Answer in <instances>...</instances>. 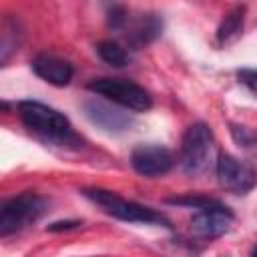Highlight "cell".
<instances>
[{
  "instance_id": "obj_1",
  "label": "cell",
  "mask_w": 257,
  "mask_h": 257,
  "mask_svg": "<svg viewBox=\"0 0 257 257\" xmlns=\"http://www.w3.org/2000/svg\"><path fill=\"white\" fill-rule=\"evenodd\" d=\"M18 114H20L24 126L28 131L36 133L38 137L52 141L60 147L74 145L78 149L80 139L72 131L70 120L62 112H58L56 108H52L44 102H38V100H20L18 102Z\"/></svg>"
},
{
  "instance_id": "obj_2",
  "label": "cell",
  "mask_w": 257,
  "mask_h": 257,
  "mask_svg": "<svg viewBox=\"0 0 257 257\" xmlns=\"http://www.w3.org/2000/svg\"><path fill=\"white\" fill-rule=\"evenodd\" d=\"M86 199H90L92 203L100 205L104 209V213L112 215L114 219H120V221H128V223H145V225H163V227H171V221L151 209V207H145L141 203H135V201H126V199H120L116 193L112 191H106V189H82L80 191Z\"/></svg>"
},
{
  "instance_id": "obj_3",
  "label": "cell",
  "mask_w": 257,
  "mask_h": 257,
  "mask_svg": "<svg viewBox=\"0 0 257 257\" xmlns=\"http://www.w3.org/2000/svg\"><path fill=\"white\" fill-rule=\"evenodd\" d=\"M215 161V139L207 122H193L181 143V167L187 175H203ZM217 163V161H215Z\"/></svg>"
},
{
  "instance_id": "obj_4",
  "label": "cell",
  "mask_w": 257,
  "mask_h": 257,
  "mask_svg": "<svg viewBox=\"0 0 257 257\" xmlns=\"http://www.w3.org/2000/svg\"><path fill=\"white\" fill-rule=\"evenodd\" d=\"M48 211V201L32 191L20 193L2 203L0 209V237H8L36 223Z\"/></svg>"
},
{
  "instance_id": "obj_5",
  "label": "cell",
  "mask_w": 257,
  "mask_h": 257,
  "mask_svg": "<svg viewBox=\"0 0 257 257\" xmlns=\"http://www.w3.org/2000/svg\"><path fill=\"white\" fill-rule=\"evenodd\" d=\"M88 90L106 96L108 100H112L114 104L135 110V112H145L153 106V98L151 94L137 82L126 80V78H110V76H102V78H92L86 84Z\"/></svg>"
},
{
  "instance_id": "obj_6",
  "label": "cell",
  "mask_w": 257,
  "mask_h": 257,
  "mask_svg": "<svg viewBox=\"0 0 257 257\" xmlns=\"http://www.w3.org/2000/svg\"><path fill=\"white\" fill-rule=\"evenodd\" d=\"M219 185L235 195H247L257 185V173L245 161H239L233 155L221 153L215 163Z\"/></svg>"
},
{
  "instance_id": "obj_7",
  "label": "cell",
  "mask_w": 257,
  "mask_h": 257,
  "mask_svg": "<svg viewBox=\"0 0 257 257\" xmlns=\"http://www.w3.org/2000/svg\"><path fill=\"white\" fill-rule=\"evenodd\" d=\"M82 112L94 126H98L106 135H122L131 131V126L135 124V118L128 112L116 106H110L98 98L82 100Z\"/></svg>"
},
{
  "instance_id": "obj_8",
  "label": "cell",
  "mask_w": 257,
  "mask_h": 257,
  "mask_svg": "<svg viewBox=\"0 0 257 257\" xmlns=\"http://www.w3.org/2000/svg\"><path fill=\"white\" fill-rule=\"evenodd\" d=\"M233 219H235L233 211L227 205H223L221 201H217L211 207L201 209L191 217V233L199 239L211 241V239L225 235L229 231Z\"/></svg>"
},
{
  "instance_id": "obj_9",
  "label": "cell",
  "mask_w": 257,
  "mask_h": 257,
  "mask_svg": "<svg viewBox=\"0 0 257 257\" xmlns=\"http://www.w3.org/2000/svg\"><path fill=\"white\" fill-rule=\"evenodd\" d=\"M131 165L143 177H161L173 169L175 157L163 145H137L131 153Z\"/></svg>"
},
{
  "instance_id": "obj_10",
  "label": "cell",
  "mask_w": 257,
  "mask_h": 257,
  "mask_svg": "<svg viewBox=\"0 0 257 257\" xmlns=\"http://www.w3.org/2000/svg\"><path fill=\"white\" fill-rule=\"evenodd\" d=\"M32 66V72L46 80L48 84H54V86H66L72 76H74V68L68 60L64 58H58V56H52V54H36L30 62Z\"/></svg>"
},
{
  "instance_id": "obj_11",
  "label": "cell",
  "mask_w": 257,
  "mask_h": 257,
  "mask_svg": "<svg viewBox=\"0 0 257 257\" xmlns=\"http://www.w3.org/2000/svg\"><path fill=\"white\" fill-rule=\"evenodd\" d=\"M161 32H163V18L155 12H147V14H141L133 22V26L126 34V40L133 48H141L143 44L157 40L161 36Z\"/></svg>"
},
{
  "instance_id": "obj_12",
  "label": "cell",
  "mask_w": 257,
  "mask_h": 257,
  "mask_svg": "<svg viewBox=\"0 0 257 257\" xmlns=\"http://www.w3.org/2000/svg\"><path fill=\"white\" fill-rule=\"evenodd\" d=\"M245 10L247 8L243 4H237L225 14V18L221 20V24L217 28V42L219 44H229L241 36L243 22H245Z\"/></svg>"
},
{
  "instance_id": "obj_13",
  "label": "cell",
  "mask_w": 257,
  "mask_h": 257,
  "mask_svg": "<svg viewBox=\"0 0 257 257\" xmlns=\"http://www.w3.org/2000/svg\"><path fill=\"white\" fill-rule=\"evenodd\" d=\"M20 38H22V32H20V24H18V18H6L4 24H2V46H0V62L4 64L10 54L14 50H18V44H20Z\"/></svg>"
},
{
  "instance_id": "obj_14",
  "label": "cell",
  "mask_w": 257,
  "mask_h": 257,
  "mask_svg": "<svg viewBox=\"0 0 257 257\" xmlns=\"http://www.w3.org/2000/svg\"><path fill=\"white\" fill-rule=\"evenodd\" d=\"M96 52H98V56H100L106 64H110V66H114V68H122V66L128 64V54H126V50H124L118 42H114V40H102V42H98V44H96Z\"/></svg>"
},
{
  "instance_id": "obj_15",
  "label": "cell",
  "mask_w": 257,
  "mask_h": 257,
  "mask_svg": "<svg viewBox=\"0 0 257 257\" xmlns=\"http://www.w3.org/2000/svg\"><path fill=\"white\" fill-rule=\"evenodd\" d=\"M231 137L243 151H247L253 157V161H257V133L255 131L241 126V124H231Z\"/></svg>"
},
{
  "instance_id": "obj_16",
  "label": "cell",
  "mask_w": 257,
  "mask_h": 257,
  "mask_svg": "<svg viewBox=\"0 0 257 257\" xmlns=\"http://www.w3.org/2000/svg\"><path fill=\"white\" fill-rule=\"evenodd\" d=\"M167 203L169 205H185V207H193V209L201 211V209H207L213 203H217V199H211L205 195H185V197H171V199H167Z\"/></svg>"
},
{
  "instance_id": "obj_17",
  "label": "cell",
  "mask_w": 257,
  "mask_h": 257,
  "mask_svg": "<svg viewBox=\"0 0 257 257\" xmlns=\"http://www.w3.org/2000/svg\"><path fill=\"white\" fill-rule=\"evenodd\" d=\"M126 20H128V12L122 4H112L106 10V24L112 30H122L126 26Z\"/></svg>"
},
{
  "instance_id": "obj_18",
  "label": "cell",
  "mask_w": 257,
  "mask_h": 257,
  "mask_svg": "<svg viewBox=\"0 0 257 257\" xmlns=\"http://www.w3.org/2000/svg\"><path fill=\"white\" fill-rule=\"evenodd\" d=\"M237 80L257 96V68H239L237 70Z\"/></svg>"
},
{
  "instance_id": "obj_19",
  "label": "cell",
  "mask_w": 257,
  "mask_h": 257,
  "mask_svg": "<svg viewBox=\"0 0 257 257\" xmlns=\"http://www.w3.org/2000/svg\"><path fill=\"white\" fill-rule=\"evenodd\" d=\"M80 225H82V221H78V219H64V221H54V223H50V225L46 227V231H50V233H60V231L76 229V227H80Z\"/></svg>"
},
{
  "instance_id": "obj_20",
  "label": "cell",
  "mask_w": 257,
  "mask_h": 257,
  "mask_svg": "<svg viewBox=\"0 0 257 257\" xmlns=\"http://www.w3.org/2000/svg\"><path fill=\"white\" fill-rule=\"evenodd\" d=\"M251 257H257V245L253 247V251H251Z\"/></svg>"
}]
</instances>
